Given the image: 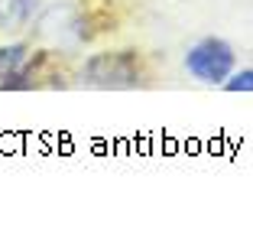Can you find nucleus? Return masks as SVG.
<instances>
[{"label":"nucleus","instance_id":"nucleus-4","mask_svg":"<svg viewBox=\"0 0 253 241\" xmlns=\"http://www.w3.org/2000/svg\"><path fill=\"white\" fill-rule=\"evenodd\" d=\"M224 88L227 91H253V68H240L237 75H227Z\"/></svg>","mask_w":253,"mask_h":241},{"label":"nucleus","instance_id":"nucleus-1","mask_svg":"<svg viewBox=\"0 0 253 241\" xmlns=\"http://www.w3.org/2000/svg\"><path fill=\"white\" fill-rule=\"evenodd\" d=\"M185 68L192 72L198 82L208 85H224V78L234 72V49L224 39H201L198 46H192L185 56Z\"/></svg>","mask_w":253,"mask_h":241},{"label":"nucleus","instance_id":"nucleus-3","mask_svg":"<svg viewBox=\"0 0 253 241\" xmlns=\"http://www.w3.org/2000/svg\"><path fill=\"white\" fill-rule=\"evenodd\" d=\"M36 0H0V26L3 30H16L33 16Z\"/></svg>","mask_w":253,"mask_h":241},{"label":"nucleus","instance_id":"nucleus-2","mask_svg":"<svg viewBox=\"0 0 253 241\" xmlns=\"http://www.w3.org/2000/svg\"><path fill=\"white\" fill-rule=\"evenodd\" d=\"M88 82L101 85V88H120V85H133L136 82V65L133 56L126 53H111V56H97L88 65Z\"/></svg>","mask_w":253,"mask_h":241}]
</instances>
